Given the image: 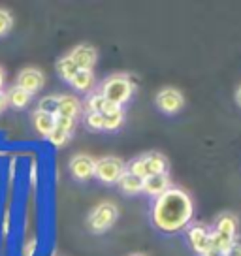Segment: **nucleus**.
Returning <instances> with one entry per match:
<instances>
[{
    "label": "nucleus",
    "mask_w": 241,
    "mask_h": 256,
    "mask_svg": "<svg viewBox=\"0 0 241 256\" xmlns=\"http://www.w3.org/2000/svg\"><path fill=\"white\" fill-rule=\"evenodd\" d=\"M145 160V168L149 176H158V174H168V158L156 151H149L142 154Z\"/></svg>",
    "instance_id": "nucleus-14"
},
{
    "label": "nucleus",
    "mask_w": 241,
    "mask_h": 256,
    "mask_svg": "<svg viewBox=\"0 0 241 256\" xmlns=\"http://www.w3.org/2000/svg\"><path fill=\"white\" fill-rule=\"evenodd\" d=\"M81 102L72 94L58 96V110H56V117H62V119H72L76 120V117L81 112Z\"/></svg>",
    "instance_id": "nucleus-13"
},
{
    "label": "nucleus",
    "mask_w": 241,
    "mask_h": 256,
    "mask_svg": "<svg viewBox=\"0 0 241 256\" xmlns=\"http://www.w3.org/2000/svg\"><path fill=\"white\" fill-rule=\"evenodd\" d=\"M128 256H145V254H142V252H134V254H128Z\"/></svg>",
    "instance_id": "nucleus-28"
},
{
    "label": "nucleus",
    "mask_w": 241,
    "mask_h": 256,
    "mask_svg": "<svg viewBox=\"0 0 241 256\" xmlns=\"http://www.w3.org/2000/svg\"><path fill=\"white\" fill-rule=\"evenodd\" d=\"M68 55H70V58L76 62V66H78L80 70H90V72H92V68H94L96 58H98L96 49L92 48V46H87V44L76 46Z\"/></svg>",
    "instance_id": "nucleus-9"
},
{
    "label": "nucleus",
    "mask_w": 241,
    "mask_h": 256,
    "mask_svg": "<svg viewBox=\"0 0 241 256\" xmlns=\"http://www.w3.org/2000/svg\"><path fill=\"white\" fill-rule=\"evenodd\" d=\"M119 218V209L112 202H102L94 209H90L87 216V228L92 234H104L112 228Z\"/></svg>",
    "instance_id": "nucleus-3"
},
{
    "label": "nucleus",
    "mask_w": 241,
    "mask_h": 256,
    "mask_svg": "<svg viewBox=\"0 0 241 256\" xmlns=\"http://www.w3.org/2000/svg\"><path fill=\"white\" fill-rule=\"evenodd\" d=\"M194 215V206L185 190L172 186L158 196L151 209V220L158 232L176 234L185 230Z\"/></svg>",
    "instance_id": "nucleus-1"
},
{
    "label": "nucleus",
    "mask_w": 241,
    "mask_h": 256,
    "mask_svg": "<svg viewBox=\"0 0 241 256\" xmlns=\"http://www.w3.org/2000/svg\"><path fill=\"white\" fill-rule=\"evenodd\" d=\"M238 216L234 213H220L215 220V226H213V232L218 234V236H224V238H230V240H238Z\"/></svg>",
    "instance_id": "nucleus-12"
},
{
    "label": "nucleus",
    "mask_w": 241,
    "mask_h": 256,
    "mask_svg": "<svg viewBox=\"0 0 241 256\" xmlns=\"http://www.w3.org/2000/svg\"><path fill=\"white\" fill-rule=\"evenodd\" d=\"M78 72H80V68H78L76 62L70 58V55L60 56V58L56 60V74H58V78H60L62 81H66V83H70L72 78Z\"/></svg>",
    "instance_id": "nucleus-19"
},
{
    "label": "nucleus",
    "mask_w": 241,
    "mask_h": 256,
    "mask_svg": "<svg viewBox=\"0 0 241 256\" xmlns=\"http://www.w3.org/2000/svg\"><path fill=\"white\" fill-rule=\"evenodd\" d=\"M6 108H8V96L4 90H0V113H4Z\"/></svg>",
    "instance_id": "nucleus-25"
},
{
    "label": "nucleus",
    "mask_w": 241,
    "mask_h": 256,
    "mask_svg": "<svg viewBox=\"0 0 241 256\" xmlns=\"http://www.w3.org/2000/svg\"><path fill=\"white\" fill-rule=\"evenodd\" d=\"M6 96H8V106H12L14 110H23V108H26V106L30 104V100H32V94L24 92L23 88L16 87V85L6 92Z\"/></svg>",
    "instance_id": "nucleus-18"
},
{
    "label": "nucleus",
    "mask_w": 241,
    "mask_h": 256,
    "mask_svg": "<svg viewBox=\"0 0 241 256\" xmlns=\"http://www.w3.org/2000/svg\"><path fill=\"white\" fill-rule=\"evenodd\" d=\"M117 184H119L120 190L124 192V194H128V196H136V194L144 190V181L140 177L128 174V172H124V176L120 177Z\"/></svg>",
    "instance_id": "nucleus-17"
},
{
    "label": "nucleus",
    "mask_w": 241,
    "mask_h": 256,
    "mask_svg": "<svg viewBox=\"0 0 241 256\" xmlns=\"http://www.w3.org/2000/svg\"><path fill=\"white\" fill-rule=\"evenodd\" d=\"M126 172V164L117 156H104V158L96 160V170H94V177L104 184H115L119 183V179L124 176Z\"/></svg>",
    "instance_id": "nucleus-4"
},
{
    "label": "nucleus",
    "mask_w": 241,
    "mask_h": 256,
    "mask_svg": "<svg viewBox=\"0 0 241 256\" xmlns=\"http://www.w3.org/2000/svg\"><path fill=\"white\" fill-rule=\"evenodd\" d=\"M186 238L196 254L206 256L211 250V228L206 224H190L186 230Z\"/></svg>",
    "instance_id": "nucleus-7"
},
{
    "label": "nucleus",
    "mask_w": 241,
    "mask_h": 256,
    "mask_svg": "<svg viewBox=\"0 0 241 256\" xmlns=\"http://www.w3.org/2000/svg\"><path fill=\"white\" fill-rule=\"evenodd\" d=\"M76 120L72 119H62V117H56L55 119V126L51 130V134L48 136V140L55 147H62V145L72 138V130Z\"/></svg>",
    "instance_id": "nucleus-10"
},
{
    "label": "nucleus",
    "mask_w": 241,
    "mask_h": 256,
    "mask_svg": "<svg viewBox=\"0 0 241 256\" xmlns=\"http://www.w3.org/2000/svg\"><path fill=\"white\" fill-rule=\"evenodd\" d=\"M85 124L90 130H104V115L102 113H87L85 115Z\"/></svg>",
    "instance_id": "nucleus-23"
},
{
    "label": "nucleus",
    "mask_w": 241,
    "mask_h": 256,
    "mask_svg": "<svg viewBox=\"0 0 241 256\" xmlns=\"http://www.w3.org/2000/svg\"><path fill=\"white\" fill-rule=\"evenodd\" d=\"M55 115H51V113H46V112H40V110H36L32 113V124L36 128V132L40 134V136L48 138L51 134V130L55 126Z\"/></svg>",
    "instance_id": "nucleus-15"
},
{
    "label": "nucleus",
    "mask_w": 241,
    "mask_h": 256,
    "mask_svg": "<svg viewBox=\"0 0 241 256\" xmlns=\"http://www.w3.org/2000/svg\"><path fill=\"white\" fill-rule=\"evenodd\" d=\"M156 108L164 115H176L185 108V96L176 87H164L156 94Z\"/></svg>",
    "instance_id": "nucleus-5"
},
{
    "label": "nucleus",
    "mask_w": 241,
    "mask_h": 256,
    "mask_svg": "<svg viewBox=\"0 0 241 256\" xmlns=\"http://www.w3.org/2000/svg\"><path fill=\"white\" fill-rule=\"evenodd\" d=\"M122 122H124V110L112 113V115H104V130H108V132H113V130L120 128Z\"/></svg>",
    "instance_id": "nucleus-20"
},
{
    "label": "nucleus",
    "mask_w": 241,
    "mask_h": 256,
    "mask_svg": "<svg viewBox=\"0 0 241 256\" xmlns=\"http://www.w3.org/2000/svg\"><path fill=\"white\" fill-rule=\"evenodd\" d=\"M134 90H136V85H134V81L130 80L128 76L115 74V76H110V78H106L102 81L98 92L104 96L108 102H113V104L122 108L132 98Z\"/></svg>",
    "instance_id": "nucleus-2"
},
{
    "label": "nucleus",
    "mask_w": 241,
    "mask_h": 256,
    "mask_svg": "<svg viewBox=\"0 0 241 256\" xmlns=\"http://www.w3.org/2000/svg\"><path fill=\"white\" fill-rule=\"evenodd\" d=\"M68 170H70V174H72L74 179L87 183V181H90V179L94 177L96 158H92L90 154H83V152L74 154L72 160H70V164H68Z\"/></svg>",
    "instance_id": "nucleus-6"
},
{
    "label": "nucleus",
    "mask_w": 241,
    "mask_h": 256,
    "mask_svg": "<svg viewBox=\"0 0 241 256\" xmlns=\"http://www.w3.org/2000/svg\"><path fill=\"white\" fill-rule=\"evenodd\" d=\"M94 83H96V80H94V74L90 70H80L70 81V87L80 90V92H88L90 88L94 87Z\"/></svg>",
    "instance_id": "nucleus-16"
},
{
    "label": "nucleus",
    "mask_w": 241,
    "mask_h": 256,
    "mask_svg": "<svg viewBox=\"0 0 241 256\" xmlns=\"http://www.w3.org/2000/svg\"><path fill=\"white\" fill-rule=\"evenodd\" d=\"M236 102L241 108V87H238V90H236Z\"/></svg>",
    "instance_id": "nucleus-26"
},
{
    "label": "nucleus",
    "mask_w": 241,
    "mask_h": 256,
    "mask_svg": "<svg viewBox=\"0 0 241 256\" xmlns=\"http://www.w3.org/2000/svg\"><path fill=\"white\" fill-rule=\"evenodd\" d=\"M38 110L46 113H51L56 117V110H58V96H46L44 100H40Z\"/></svg>",
    "instance_id": "nucleus-22"
},
{
    "label": "nucleus",
    "mask_w": 241,
    "mask_h": 256,
    "mask_svg": "<svg viewBox=\"0 0 241 256\" xmlns=\"http://www.w3.org/2000/svg\"><path fill=\"white\" fill-rule=\"evenodd\" d=\"M172 188V181H170L168 174H158V176H149L144 179V190L147 196H151V198H158L162 196L166 190Z\"/></svg>",
    "instance_id": "nucleus-11"
},
{
    "label": "nucleus",
    "mask_w": 241,
    "mask_h": 256,
    "mask_svg": "<svg viewBox=\"0 0 241 256\" xmlns=\"http://www.w3.org/2000/svg\"><path fill=\"white\" fill-rule=\"evenodd\" d=\"M44 85H46V76L38 68H24V70L17 74L16 87L23 88L24 92H28V94L40 92Z\"/></svg>",
    "instance_id": "nucleus-8"
},
{
    "label": "nucleus",
    "mask_w": 241,
    "mask_h": 256,
    "mask_svg": "<svg viewBox=\"0 0 241 256\" xmlns=\"http://www.w3.org/2000/svg\"><path fill=\"white\" fill-rule=\"evenodd\" d=\"M4 80H6V76H4V70L0 68V90L4 88Z\"/></svg>",
    "instance_id": "nucleus-27"
},
{
    "label": "nucleus",
    "mask_w": 241,
    "mask_h": 256,
    "mask_svg": "<svg viewBox=\"0 0 241 256\" xmlns=\"http://www.w3.org/2000/svg\"><path fill=\"white\" fill-rule=\"evenodd\" d=\"M14 28V16L10 14L8 10L0 8V38L8 36Z\"/></svg>",
    "instance_id": "nucleus-21"
},
{
    "label": "nucleus",
    "mask_w": 241,
    "mask_h": 256,
    "mask_svg": "<svg viewBox=\"0 0 241 256\" xmlns=\"http://www.w3.org/2000/svg\"><path fill=\"white\" fill-rule=\"evenodd\" d=\"M224 256H241V241L236 240V243L232 245V248H230Z\"/></svg>",
    "instance_id": "nucleus-24"
}]
</instances>
